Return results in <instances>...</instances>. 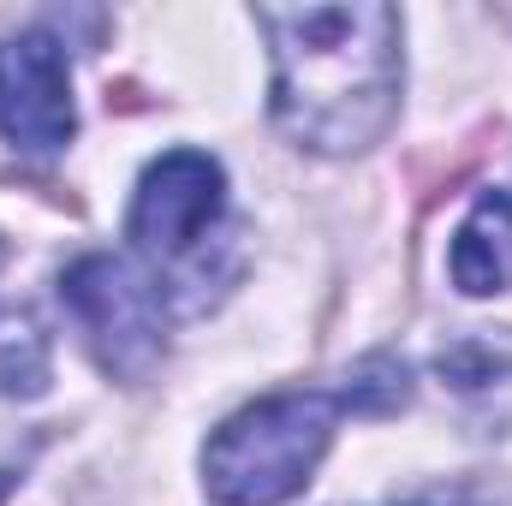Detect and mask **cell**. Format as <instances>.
<instances>
[{
  "label": "cell",
  "mask_w": 512,
  "mask_h": 506,
  "mask_svg": "<svg viewBox=\"0 0 512 506\" xmlns=\"http://www.w3.org/2000/svg\"><path fill=\"white\" fill-rule=\"evenodd\" d=\"M453 286L471 298L512 286V191H483L453 233Z\"/></svg>",
  "instance_id": "obj_6"
},
{
  "label": "cell",
  "mask_w": 512,
  "mask_h": 506,
  "mask_svg": "<svg viewBox=\"0 0 512 506\" xmlns=\"http://www.w3.org/2000/svg\"><path fill=\"white\" fill-rule=\"evenodd\" d=\"M227 221V173L203 149H167L143 167L131 197L126 233L137 256L155 268V286H173V274H197L209 245Z\"/></svg>",
  "instance_id": "obj_3"
},
{
  "label": "cell",
  "mask_w": 512,
  "mask_h": 506,
  "mask_svg": "<svg viewBox=\"0 0 512 506\" xmlns=\"http://www.w3.org/2000/svg\"><path fill=\"white\" fill-rule=\"evenodd\" d=\"M78 131L66 48L48 30H18L0 42V137L24 155H54Z\"/></svg>",
  "instance_id": "obj_5"
},
{
  "label": "cell",
  "mask_w": 512,
  "mask_h": 506,
  "mask_svg": "<svg viewBox=\"0 0 512 506\" xmlns=\"http://www.w3.org/2000/svg\"><path fill=\"white\" fill-rule=\"evenodd\" d=\"M60 298L108 376L143 381L161 364V286L143 280L126 256H78L60 274Z\"/></svg>",
  "instance_id": "obj_4"
},
{
  "label": "cell",
  "mask_w": 512,
  "mask_h": 506,
  "mask_svg": "<svg viewBox=\"0 0 512 506\" xmlns=\"http://www.w3.org/2000/svg\"><path fill=\"white\" fill-rule=\"evenodd\" d=\"M12 489H18V471H12V465H0V501H6Z\"/></svg>",
  "instance_id": "obj_7"
},
{
  "label": "cell",
  "mask_w": 512,
  "mask_h": 506,
  "mask_svg": "<svg viewBox=\"0 0 512 506\" xmlns=\"http://www.w3.org/2000/svg\"><path fill=\"white\" fill-rule=\"evenodd\" d=\"M340 411V393H274L233 411L203 447V489L221 506L292 501L316 477Z\"/></svg>",
  "instance_id": "obj_2"
},
{
  "label": "cell",
  "mask_w": 512,
  "mask_h": 506,
  "mask_svg": "<svg viewBox=\"0 0 512 506\" xmlns=\"http://www.w3.org/2000/svg\"><path fill=\"white\" fill-rule=\"evenodd\" d=\"M274 48V126L310 155L370 149L399 108V12L352 6H262Z\"/></svg>",
  "instance_id": "obj_1"
},
{
  "label": "cell",
  "mask_w": 512,
  "mask_h": 506,
  "mask_svg": "<svg viewBox=\"0 0 512 506\" xmlns=\"http://www.w3.org/2000/svg\"><path fill=\"white\" fill-rule=\"evenodd\" d=\"M417 506H471V501H459V495H441V501H417Z\"/></svg>",
  "instance_id": "obj_8"
}]
</instances>
